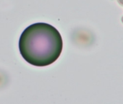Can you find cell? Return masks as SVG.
I'll return each instance as SVG.
<instances>
[{
  "label": "cell",
  "instance_id": "obj_1",
  "mask_svg": "<svg viewBox=\"0 0 123 104\" xmlns=\"http://www.w3.org/2000/svg\"><path fill=\"white\" fill-rule=\"evenodd\" d=\"M62 46L59 31L44 23H34L26 28L19 40L21 56L28 63L36 67L53 64L60 56Z\"/></svg>",
  "mask_w": 123,
  "mask_h": 104
},
{
  "label": "cell",
  "instance_id": "obj_2",
  "mask_svg": "<svg viewBox=\"0 0 123 104\" xmlns=\"http://www.w3.org/2000/svg\"><path fill=\"white\" fill-rule=\"evenodd\" d=\"M119 2L120 5H123V0H119Z\"/></svg>",
  "mask_w": 123,
  "mask_h": 104
},
{
  "label": "cell",
  "instance_id": "obj_3",
  "mask_svg": "<svg viewBox=\"0 0 123 104\" xmlns=\"http://www.w3.org/2000/svg\"><path fill=\"white\" fill-rule=\"evenodd\" d=\"M122 23H123V17H122Z\"/></svg>",
  "mask_w": 123,
  "mask_h": 104
}]
</instances>
